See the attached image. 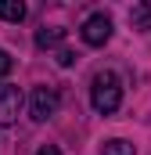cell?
I'll list each match as a JSON object with an SVG mask.
<instances>
[{
	"label": "cell",
	"mask_w": 151,
	"mask_h": 155,
	"mask_svg": "<svg viewBox=\"0 0 151 155\" xmlns=\"http://www.w3.org/2000/svg\"><path fill=\"white\" fill-rule=\"evenodd\" d=\"M22 112V90L14 83H0V126H11Z\"/></svg>",
	"instance_id": "277c9868"
},
{
	"label": "cell",
	"mask_w": 151,
	"mask_h": 155,
	"mask_svg": "<svg viewBox=\"0 0 151 155\" xmlns=\"http://www.w3.org/2000/svg\"><path fill=\"white\" fill-rule=\"evenodd\" d=\"M79 36H83V43H90V47H101V43H108V36H112V18H108L104 11H94V15L83 22Z\"/></svg>",
	"instance_id": "7a4b0ae2"
},
{
	"label": "cell",
	"mask_w": 151,
	"mask_h": 155,
	"mask_svg": "<svg viewBox=\"0 0 151 155\" xmlns=\"http://www.w3.org/2000/svg\"><path fill=\"white\" fill-rule=\"evenodd\" d=\"M101 155H137V148H133L130 141H119V137H115V141H104V144H101Z\"/></svg>",
	"instance_id": "ba28073f"
},
{
	"label": "cell",
	"mask_w": 151,
	"mask_h": 155,
	"mask_svg": "<svg viewBox=\"0 0 151 155\" xmlns=\"http://www.w3.org/2000/svg\"><path fill=\"white\" fill-rule=\"evenodd\" d=\"M72 61H76V54H72V51H58V65H65V69H69Z\"/></svg>",
	"instance_id": "30bf717a"
},
{
	"label": "cell",
	"mask_w": 151,
	"mask_h": 155,
	"mask_svg": "<svg viewBox=\"0 0 151 155\" xmlns=\"http://www.w3.org/2000/svg\"><path fill=\"white\" fill-rule=\"evenodd\" d=\"M0 18L18 25V22L25 18V4H22V0H0Z\"/></svg>",
	"instance_id": "8992f818"
},
{
	"label": "cell",
	"mask_w": 151,
	"mask_h": 155,
	"mask_svg": "<svg viewBox=\"0 0 151 155\" xmlns=\"http://www.w3.org/2000/svg\"><path fill=\"white\" fill-rule=\"evenodd\" d=\"M61 40H65V29H40L36 33V47L47 51V47H58Z\"/></svg>",
	"instance_id": "52a82bcc"
},
{
	"label": "cell",
	"mask_w": 151,
	"mask_h": 155,
	"mask_svg": "<svg viewBox=\"0 0 151 155\" xmlns=\"http://www.w3.org/2000/svg\"><path fill=\"white\" fill-rule=\"evenodd\" d=\"M36 155H61V152H58V148H54V144H43V148H40Z\"/></svg>",
	"instance_id": "8fae6325"
},
{
	"label": "cell",
	"mask_w": 151,
	"mask_h": 155,
	"mask_svg": "<svg viewBox=\"0 0 151 155\" xmlns=\"http://www.w3.org/2000/svg\"><path fill=\"white\" fill-rule=\"evenodd\" d=\"M58 105H61V97H58V90L54 87H36L33 90V101H29V116L43 123V119H50L58 112Z\"/></svg>",
	"instance_id": "3957f363"
},
{
	"label": "cell",
	"mask_w": 151,
	"mask_h": 155,
	"mask_svg": "<svg viewBox=\"0 0 151 155\" xmlns=\"http://www.w3.org/2000/svg\"><path fill=\"white\" fill-rule=\"evenodd\" d=\"M11 69H14V58H11L7 51H0V76H7Z\"/></svg>",
	"instance_id": "9c48e42d"
},
{
	"label": "cell",
	"mask_w": 151,
	"mask_h": 155,
	"mask_svg": "<svg viewBox=\"0 0 151 155\" xmlns=\"http://www.w3.org/2000/svg\"><path fill=\"white\" fill-rule=\"evenodd\" d=\"M130 25L140 29V33H151V4L148 0H137V4L130 7Z\"/></svg>",
	"instance_id": "5b68a950"
},
{
	"label": "cell",
	"mask_w": 151,
	"mask_h": 155,
	"mask_svg": "<svg viewBox=\"0 0 151 155\" xmlns=\"http://www.w3.org/2000/svg\"><path fill=\"white\" fill-rule=\"evenodd\" d=\"M90 105H94V112H101V116H112L115 108L122 105V83H119L115 72H97V76H94Z\"/></svg>",
	"instance_id": "6da1fadb"
}]
</instances>
